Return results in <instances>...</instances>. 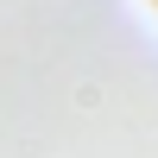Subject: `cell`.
I'll return each mask as SVG.
<instances>
[{"mask_svg": "<svg viewBox=\"0 0 158 158\" xmlns=\"http://www.w3.org/2000/svg\"><path fill=\"white\" fill-rule=\"evenodd\" d=\"M152 6H158V0H152Z\"/></svg>", "mask_w": 158, "mask_h": 158, "instance_id": "6da1fadb", "label": "cell"}]
</instances>
